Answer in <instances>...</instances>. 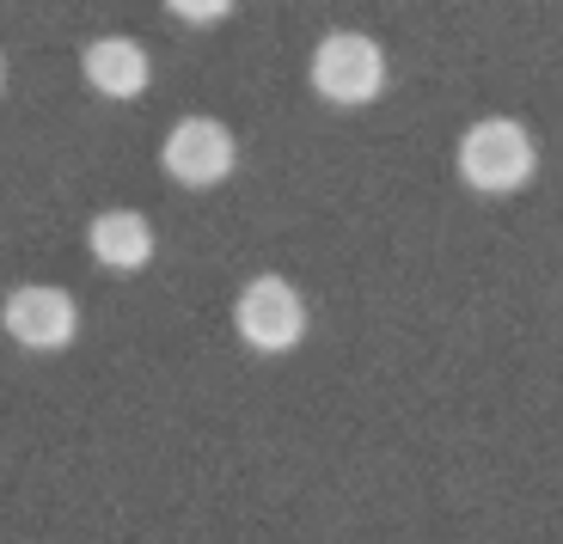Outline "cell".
Masks as SVG:
<instances>
[{
  "label": "cell",
  "instance_id": "6da1fadb",
  "mask_svg": "<svg viewBox=\"0 0 563 544\" xmlns=\"http://www.w3.org/2000/svg\"><path fill=\"white\" fill-rule=\"evenodd\" d=\"M453 159H460V178L478 196H515L539 171V147L527 135V123H515V116H478L460 135Z\"/></svg>",
  "mask_w": 563,
  "mask_h": 544
},
{
  "label": "cell",
  "instance_id": "7a4b0ae2",
  "mask_svg": "<svg viewBox=\"0 0 563 544\" xmlns=\"http://www.w3.org/2000/svg\"><path fill=\"white\" fill-rule=\"evenodd\" d=\"M312 92L338 111H362L386 92V49L367 31H324L312 49Z\"/></svg>",
  "mask_w": 563,
  "mask_h": 544
},
{
  "label": "cell",
  "instance_id": "3957f363",
  "mask_svg": "<svg viewBox=\"0 0 563 544\" xmlns=\"http://www.w3.org/2000/svg\"><path fill=\"white\" fill-rule=\"evenodd\" d=\"M233 331L257 355H288L307 336V300L288 276H252L233 300Z\"/></svg>",
  "mask_w": 563,
  "mask_h": 544
},
{
  "label": "cell",
  "instance_id": "277c9868",
  "mask_svg": "<svg viewBox=\"0 0 563 544\" xmlns=\"http://www.w3.org/2000/svg\"><path fill=\"white\" fill-rule=\"evenodd\" d=\"M0 331L13 336L19 349L31 355H56L80 336V307H74L68 288H49V281H19L7 300H0Z\"/></svg>",
  "mask_w": 563,
  "mask_h": 544
},
{
  "label": "cell",
  "instance_id": "5b68a950",
  "mask_svg": "<svg viewBox=\"0 0 563 544\" xmlns=\"http://www.w3.org/2000/svg\"><path fill=\"white\" fill-rule=\"evenodd\" d=\"M159 166L184 190H214V184L233 178V166H240V141H233L227 123H214V116H178L172 135L159 141Z\"/></svg>",
  "mask_w": 563,
  "mask_h": 544
},
{
  "label": "cell",
  "instance_id": "8992f818",
  "mask_svg": "<svg viewBox=\"0 0 563 544\" xmlns=\"http://www.w3.org/2000/svg\"><path fill=\"white\" fill-rule=\"evenodd\" d=\"M80 74L86 86L99 98H141L147 92V80H154V62H147V49H141L135 37H92L80 49Z\"/></svg>",
  "mask_w": 563,
  "mask_h": 544
},
{
  "label": "cell",
  "instance_id": "52a82bcc",
  "mask_svg": "<svg viewBox=\"0 0 563 544\" xmlns=\"http://www.w3.org/2000/svg\"><path fill=\"white\" fill-rule=\"evenodd\" d=\"M86 252H92L99 269L135 276V269L154 264V226H147V214H135V209H104V214H92V226H86Z\"/></svg>",
  "mask_w": 563,
  "mask_h": 544
},
{
  "label": "cell",
  "instance_id": "ba28073f",
  "mask_svg": "<svg viewBox=\"0 0 563 544\" xmlns=\"http://www.w3.org/2000/svg\"><path fill=\"white\" fill-rule=\"evenodd\" d=\"M166 7L184 19V25H221V19L233 13V0H166Z\"/></svg>",
  "mask_w": 563,
  "mask_h": 544
},
{
  "label": "cell",
  "instance_id": "9c48e42d",
  "mask_svg": "<svg viewBox=\"0 0 563 544\" xmlns=\"http://www.w3.org/2000/svg\"><path fill=\"white\" fill-rule=\"evenodd\" d=\"M0 86H7V62H0Z\"/></svg>",
  "mask_w": 563,
  "mask_h": 544
}]
</instances>
